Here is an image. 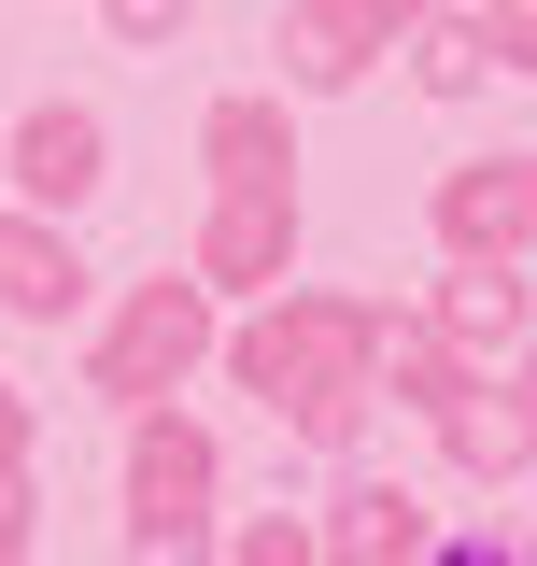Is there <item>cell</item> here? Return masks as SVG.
<instances>
[{
  "mask_svg": "<svg viewBox=\"0 0 537 566\" xmlns=\"http://www.w3.org/2000/svg\"><path fill=\"white\" fill-rule=\"evenodd\" d=\"M114 495H128V524H212V510H227V439H212L185 397H156V411H128Z\"/></svg>",
  "mask_w": 537,
  "mask_h": 566,
  "instance_id": "obj_5",
  "label": "cell"
},
{
  "mask_svg": "<svg viewBox=\"0 0 537 566\" xmlns=\"http://www.w3.org/2000/svg\"><path fill=\"white\" fill-rule=\"evenodd\" d=\"M0 170H14V212H57V227H71V212L114 185V128H99L85 99H29V114H14V156H0Z\"/></svg>",
  "mask_w": 537,
  "mask_h": 566,
  "instance_id": "obj_6",
  "label": "cell"
},
{
  "mask_svg": "<svg viewBox=\"0 0 537 566\" xmlns=\"http://www.w3.org/2000/svg\"><path fill=\"white\" fill-rule=\"evenodd\" d=\"M99 29H114L128 57H170V43L199 29V0H99Z\"/></svg>",
  "mask_w": 537,
  "mask_h": 566,
  "instance_id": "obj_16",
  "label": "cell"
},
{
  "mask_svg": "<svg viewBox=\"0 0 537 566\" xmlns=\"http://www.w3.org/2000/svg\"><path fill=\"white\" fill-rule=\"evenodd\" d=\"M424 14H453V0H368V29H382V43H410Z\"/></svg>",
  "mask_w": 537,
  "mask_h": 566,
  "instance_id": "obj_22",
  "label": "cell"
},
{
  "mask_svg": "<svg viewBox=\"0 0 537 566\" xmlns=\"http://www.w3.org/2000/svg\"><path fill=\"white\" fill-rule=\"evenodd\" d=\"M439 468H453V482H481V495L537 482V397L509 382V368H481L467 397L439 411Z\"/></svg>",
  "mask_w": 537,
  "mask_h": 566,
  "instance_id": "obj_8",
  "label": "cell"
},
{
  "mask_svg": "<svg viewBox=\"0 0 537 566\" xmlns=\"http://www.w3.org/2000/svg\"><path fill=\"white\" fill-rule=\"evenodd\" d=\"M128 566H212V524H128Z\"/></svg>",
  "mask_w": 537,
  "mask_h": 566,
  "instance_id": "obj_19",
  "label": "cell"
},
{
  "mask_svg": "<svg viewBox=\"0 0 537 566\" xmlns=\"http://www.w3.org/2000/svg\"><path fill=\"white\" fill-rule=\"evenodd\" d=\"M185 270L212 283V297H283L297 283V185H212L199 199V241H185Z\"/></svg>",
  "mask_w": 537,
  "mask_h": 566,
  "instance_id": "obj_4",
  "label": "cell"
},
{
  "mask_svg": "<svg viewBox=\"0 0 537 566\" xmlns=\"http://www.w3.org/2000/svg\"><path fill=\"white\" fill-rule=\"evenodd\" d=\"M268 57H283V99H354V85L397 57V43L368 29V0H283Z\"/></svg>",
  "mask_w": 537,
  "mask_h": 566,
  "instance_id": "obj_10",
  "label": "cell"
},
{
  "mask_svg": "<svg viewBox=\"0 0 537 566\" xmlns=\"http://www.w3.org/2000/svg\"><path fill=\"white\" fill-rule=\"evenodd\" d=\"M29 538H43V468L0 482V566H29Z\"/></svg>",
  "mask_w": 537,
  "mask_h": 566,
  "instance_id": "obj_18",
  "label": "cell"
},
{
  "mask_svg": "<svg viewBox=\"0 0 537 566\" xmlns=\"http://www.w3.org/2000/svg\"><path fill=\"white\" fill-rule=\"evenodd\" d=\"M424 227H439V255H467V270H524L537 255V156H453L439 185H424Z\"/></svg>",
  "mask_w": 537,
  "mask_h": 566,
  "instance_id": "obj_3",
  "label": "cell"
},
{
  "mask_svg": "<svg viewBox=\"0 0 537 566\" xmlns=\"http://www.w3.org/2000/svg\"><path fill=\"white\" fill-rule=\"evenodd\" d=\"M509 382H524V397H537V340H524V354H509Z\"/></svg>",
  "mask_w": 537,
  "mask_h": 566,
  "instance_id": "obj_23",
  "label": "cell"
},
{
  "mask_svg": "<svg viewBox=\"0 0 537 566\" xmlns=\"http://www.w3.org/2000/svg\"><path fill=\"white\" fill-rule=\"evenodd\" d=\"M212 340H227V297H212L199 270H156V283H128L114 312H99V340H85V397L128 424V411H156V397H185L212 368Z\"/></svg>",
  "mask_w": 537,
  "mask_h": 566,
  "instance_id": "obj_2",
  "label": "cell"
},
{
  "mask_svg": "<svg viewBox=\"0 0 537 566\" xmlns=\"http://www.w3.org/2000/svg\"><path fill=\"white\" fill-rule=\"evenodd\" d=\"M14 468H43V411H29V382H0V482Z\"/></svg>",
  "mask_w": 537,
  "mask_h": 566,
  "instance_id": "obj_20",
  "label": "cell"
},
{
  "mask_svg": "<svg viewBox=\"0 0 537 566\" xmlns=\"http://www.w3.org/2000/svg\"><path fill=\"white\" fill-rule=\"evenodd\" d=\"M199 170L212 185H297V99H283V85L199 99Z\"/></svg>",
  "mask_w": 537,
  "mask_h": 566,
  "instance_id": "obj_12",
  "label": "cell"
},
{
  "mask_svg": "<svg viewBox=\"0 0 537 566\" xmlns=\"http://www.w3.org/2000/svg\"><path fill=\"white\" fill-rule=\"evenodd\" d=\"M410 312L467 354V368H509V354L537 340V283H524V270H467V255H439V283H424Z\"/></svg>",
  "mask_w": 537,
  "mask_h": 566,
  "instance_id": "obj_7",
  "label": "cell"
},
{
  "mask_svg": "<svg viewBox=\"0 0 537 566\" xmlns=\"http://www.w3.org/2000/svg\"><path fill=\"white\" fill-rule=\"evenodd\" d=\"M212 566H326V553H312V510H241L212 524Z\"/></svg>",
  "mask_w": 537,
  "mask_h": 566,
  "instance_id": "obj_15",
  "label": "cell"
},
{
  "mask_svg": "<svg viewBox=\"0 0 537 566\" xmlns=\"http://www.w3.org/2000/svg\"><path fill=\"white\" fill-rule=\"evenodd\" d=\"M397 57H410V85H424V99H481V85H509V71L481 57L467 0H453V14H424V29H410V43H397Z\"/></svg>",
  "mask_w": 537,
  "mask_h": 566,
  "instance_id": "obj_14",
  "label": "cell"
},
{
  "mask_svg": "<svg viewBox=\"0 0 537 566\" xmlns=\"http://www.w3.org/2000/svg\"><path fill=\"white\" fill-rule=\"evenodd\" d=\"M368 382H382V397H397L410 424H439V411H453V397L481 382V368H467L453 340H439L424 312H397V297H382V354H368Z\"/></svg>",
  "mask_w": 537,
  "mask_h": 566,
  "instance_id": "obj_13",
  "label": "cell"
},
{
  "mask_svg": "<svg viewBox=\"0 0 537 566\" xmlns=\"http://www.w3.org/2000/svg\"><path fill=\"white\" fill-rule=\"evenodd\" d=\"M85 297H99V270H85V241H71L57 212H0V312L57 340Z\"/></svg>",
  "mask_w": 537,
  "mask_h": 566,
  "instance_id": "obj_11",
  "label": "cell"
},
{
  "mask_svg": "<svg viewBox=\"0 0 537 566\" xmlns=\"http://www.w3.org/2000/svg\"><path fill=\"white\" fill-rule=\"evenodd\" d=\"M368 354H382V297L283 283V297H255V312L212 340V368H227V382H241V397H255L297 453H354V439H368V411H382Z\"/></svg>",
  "mask_w": 537,
  "mask_h": 566,
  "instance_id": "obj_1",
  "label": "cell"
},
{
  "mask_svg": "<svg viewBox=\"0 0 537 566\" xmlns=\"http://www.w3.org/2000/svg\"><path fill=\"white\" fill-rule=\"evenodd\" d=\"M312 553L326 566H424L439 553V495L424 482H339L312 510Z\"/></svg>",
  "mask_w": 537,
  "mask_h": 566,
  "instance_id": "obj_9",
  "label": "cell"
},
{
  "mask_svg": "<svg viewBox=\"0 0 537 566\" xmlns=\"http://www.w3.org/2000/svg\"><path fill=\"white\" fill-rule=\"evenodd\" d=\"M467 29H481V57H495V71H537V0H481Z\"/></svg>",
  "mask_w": 537,
  "mask_h": 566,
  "instance_id": "obj_17",
  "label": "cell"
},
{
  "mask_svg": "<svg viewBox=\"0 0 537 566\" xmlns=\"http://www.w3.org/2000/svg\"><path fill=\"white\" fill-rule=\"evenodd\" d=\"M424 566H537V538H439Z\"/></svg>",
  "mask_w": 537,
  "mask_h": 566,
  "instance_id": "obj_21",
  "label": "cell"
}]
</instances>
